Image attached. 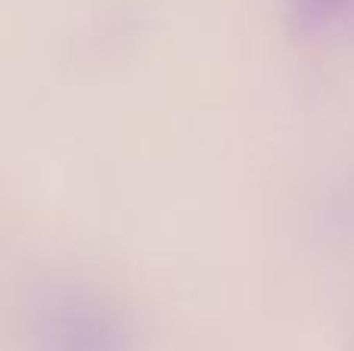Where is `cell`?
Listing matches in <instances>:
<instances>
[{
    "label": "cell",
    "instance_id": "6da1fadb",
    "mask_svg": "<svg viewBox=\"0 0 354 351\" xmlns=\"http://www.w3.org/2000/svg\"><path fill=\"white\" fill-rule=\"evenodd\" d=\"M351 0H299V12L308 22H324V19L336 16L339 10H345Z\"/></svg>",
    "mask_w": 354,
    "mask_h": 351
}]
</instances>
